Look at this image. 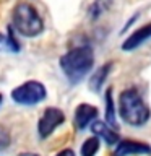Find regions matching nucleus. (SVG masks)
<instances>
[{
    "instance_id": "f257e3e1",
    "label": "nucleus",
    "mask_w": 151,
    "mask_h": 156,
    "mask_svg": "<svg viewBox=\"0 0 151 156\" xmlns=\"http://www.w3.org/2000/svg\"><path fill=\"white\" fill-rule=\"evenodd\" d=\"M94 65V52L90 46H78L70 49L60 57V68L72 83H78L91 72Z\"/></svg>"
},
{
    "instance_id": "f03ea898",
    "label": "nucleus",
    "mask_w": 151,
    "mask_h": 156,
    "mask_svg": "<svg viewBox=\"0 0 151 156\" xmlns=\"http://www.w3.org/2000/svg\"><path fill=\"white\" fill-rule=\"evenodd\" d=\"M119 112L120 117L128 125L140 127L145 125L151 117V111L140 96L136 90H125L119 99Z\"/></svg>"
},
{
    "instance_id": "7ed1b4c3",
    "label": "nucleus",
    "mask_w": 151,
    "mask_h": 156,
    "mask_svg": "<svg viewBox=\"0 0 151 156\" xmlns=\"http://www.w3.org/2000/svg\"><path fill=\"white\" fill-rule=\"evenodd\" d=\"M13 28L24 37L39 36L44 29V21L37 10L29 3H18L12 13Z\"/></svg>"
},
{
    "instance_id": "20e7f679",
    "label": "nucleus",
    "mask_w": 151,
    "mask_h": 156,
    "mask_svg": "<svg viewBox=\"0 0 151 156\" xmlns=\"http://www.w3.org/2000/svg\"><path fill=\"white\" fill-rule=\"evenodd\" d=\"M46 86L39 81H26L12 91V99L21 106H34L46 99Z\"/></svg>"
},
{
    "instance_id": "39448f33",
    "label": "nucleus",
    "mask_w": 151,
    "mask_h": 156,
    "mask_svg": "<svg viewBox=\"0 0 151 156\" xmlns=\"http://www.w3.org/2000/svg\"><path fill=\"white\" fill-rule=\"evenodd\" d=\"M65 120V114L58 109V107H47L42 112L41 119L37 122V133L41 138H47L49 135H52V132L57 129L58 125L63 124Z\"/></svg>"
},
{
    "instance_id": "423d86ee",
    "label": "nucleus",
    "mask_w": 151,
    "mask_h": 156,
    "mask_svg": "<svg viewBox=\"0 0 151 156\" xmlns=\"http://www.w3.org/2000/svg\"><path fill=\"white\" fill-rule=\"evenodd\" d=\"M151 39V23L149 24H145V26L138 28L136 31H133L128 37L125 39V42L122 44V49L124 51H133V49L140 47L141 44H145L146 41Z\"/></svg>"
},
{
    "instance_id": "0eeeda50",
    "label": "nucleus",
    "mask_w": 151,
    "mask_h": 156,
    "mask_svg": "<svg viewBox=\"0 0 151 156\" xmlns=\"http://www.w3.org/2000/svg\"><path fill=\"white\" fill-rule=\"evenodd\" d=\"M151 148L140 141H130L124 140L117 143V148L114 150V156H130V154H149Z\"/></svg>"
},
{
    "instance_id": "6e6552de",
    "label": "nucleus",
    "mask_w": 151,
    "mask_h": 156,
    "mask_svg": "<svg viewBox=\"0 0 151 156\" xmlns=\"http://www.w3.org/2000/svg\"><path fill=\"white\" fill-rule=\"evenodd\" d=\"M97 117V109L91 104H86L83 102L75 109V124L80 130L86 129L91 122H94Z\"/></svg>"
},
{
    "instance_id": "1a4fd4ad",
    "label": "nucleus",
    "mask_w": 151,
    "mask_h": 156,
    "mask_svg": "<svg viewBox=\"0 0 151 156\" xmlns=\"http://www.w3.org/2000/svg\"><path fill=\"white\" fill-rule=\"evenodd\" d=\"M91 130L97 138H102L107 145H115L119 143V135H117L115 129H112L111 125H107L106 122L94 120L91 122Z\"/></svg>"
},
{
    "instance_id": "9d476101",
    "label": "nucleus",
    "mask_w": 151,
    "mask_h": 156,
    "mask_svg": "<svg viewBox=\"0 0 151 156\" xmlns=\"http://www.w3.org/2000/svg\"><path fill=\"white\" fill-rule=\"evenodd\" d=\"M109 70H111V63H106V65H102L101 68H97V70L93 73V76L90 80V88L93 91H99L102 88L107 75H109Z\"/></svg>"
},
{
    "instance_id": "9b49d317",
    "label": "nucleus",
    "mask_w": 151,
    "mask_h": 156,
    "mask_svg": "<svg viewBox=\"0 0 151 156\" xmlns=\"http://www.w3.org/2000/svg\"><path fill=\"white\" fill-rule=\"evenodd\" d=\"M112 3H114V0H94V2L91 3L90 10H88L90 18L91 20H99L102 15L111 10Z\"/></svg>"
},
{
    "instance_id": "f8f14e48",
    "label": "nucleus",
    "mask_w": 151,
    "mask_h": 156,
    "mask_svg": "<svg viewBox=\"0 0 151 156\" xmlns=\"http://www.w3.org/2000/svg\"><path fill=\"white\" fill-rule=\"evenodd\" d=\"M106 119H107V125L115 129L117 122H115V114H114V102H112V90H107L106 93Z\"/></svg>"
},
{
    "instance_id": "ddd939ff",
    "label": "nucleus",
    "mask_w": 151,
    "mask_h": 156,
    "mask_svg": "<svg viewBox=\"0 0 151 156\" xmlns=\"http://www.w3.org/2000/svg\"><path fill=\"white\" fill-rule=\"evenodd\" d=\"M99 150V138L91 136L81 145V156H94Z\"/></svg>"
},
{
    "instance_id": "4468645a",
    "label": "nucleus",
    "mask_w": 151,
    "mask_h": 156,
    "mask_svg": "<svg viewBox=\"0 0 151 156\" xmlns=\"http://www.w3.org/2000/svg\"><path fill=\"white\" fill-rule=\"evenodd\" d=\"M8 145H10V135H8V132L3 130V129H0V151L5 150Z\"/></svg>"
},
{
    "instance_id": "2eb2a0df",
    "label": "nucleus",
    "mask_w": 151,
    "mask_h": 156,
    "mask_svg": "<svg viewBox=\"0 0 151 156\" xmlns=\"http://www.w3.org/2000/svg\"><path fill=\"white\" fill-rule=\"evenodd\" d=\"M2 51H12V47H10V39L0 33V52Z\"/></svg>"
},
{
    "instance_id": "dca6fc26",
    "label": "nucleus",
    "mask_w": 151,
    "mask_h": 156,
    "mask_svg": "<svg viewBox=\"0 0 151 156\" xmlns=\"http://www.w3.org/2000/svg\"><path fill=\"white\" fill-rule=\"evenodd\" d=\"M57 156H75V153H73L72 150H63V151H60Z\"/></svg>"
},
{
    "instance_id": "f3484780",
    "label": "nucleus",
    "mask_w": 151,
    "mask_h": 156,
    "mask_svg": "<svg viewBox=\"0 0 151 156\" xmlns=\"http://www.w3.org/2000/svg\"><path fill=\"white\" fill-rule=\"evenodd\" d=\"M18 156H39V154H36V153H21Z\"/></svg>"
},
{
    "instance_id": "a211bd4d",
    "label": "nucleus",
    "mask_w": 151,
    "mask_h": 156,
    "mask_svg": "<svg viewBox=\"0 0 151 156\" xmlns=\"http://www.w3.org/2000/svg\"><path fill=\"white\" fill-rule=\"evenodd\" d=\"M2 101H3V96H2V94H0V104H2Z\"/></svg>"
}]
</instances>
